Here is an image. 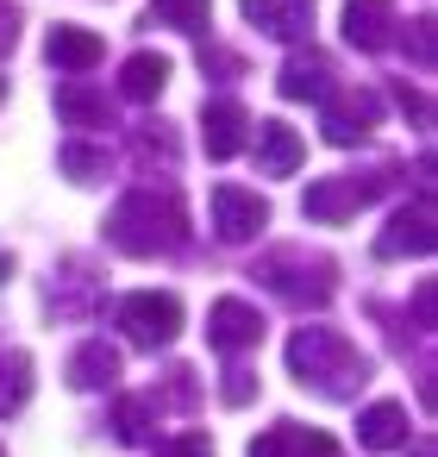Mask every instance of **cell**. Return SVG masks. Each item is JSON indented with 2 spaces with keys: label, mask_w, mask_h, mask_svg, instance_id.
Here are the masks:
<instances>
[{
  "label": "cell",
  "mask_w": 438,
  "mask_h": 457,
  "mask_svg": "<svg viewBox=\"0 0 438 457\" xmlns=\"http://www.w3.org/2000/svg\"><path fill=\"white\" fill-rule=\"evenodd\" d=\"M288 370H294V382L313 388L319 401H351V395L376 376L369 357H363L344 332H332V326H301V332L288 338Z\"/></svg>",
  "instance_id": "6da1fadb"
},
{
  "label": "cell",
  "mask_w": 438,
  "mask_h": 457,
  "mask_svg": "<svg viewBox=\"0 0 438 457\" xmlns=\"http://www.w3.org/2000/svg\"><path fill=\"white\" fill-rule=\"evenodd\" d=\"M182 238H188V207L169 188H132L107 213V245L126 257H157V251H176Z\"/></svg>",
  "instance_id": "7a4b0ae2"
},
{
  "label": "cell",
  "mask_w": 438,
  "mask_h": 457,
  "mask_svg": "<svg viewBox=\"0 0 438 457\" xmlns=\"http://www.w3.org/2000/svg\"><path fill=\"white\" fill-rule=\"evenodd\" d=\"M251 276H257L269 295H282L288 307H326V301H332V288H338L332 257H307V251H294V245H282V251L257 257V263H251Z\"/></svg>",
  "instance_id": "3957f363"
},
{
  "label": "cell",
  "mask_w": 438,
  "mask_h": 457,
  "mask_svg": "<svg viewBox=\"0 0 438 457\" xmlns=\"http://www.w3.org/2000/svg\"><path fill=\"white\" fill-rule=\"evenodd\" d=\"M388 188H394V163H382L376 176H326V182H313V188L301 195V213L319 220V226H344V220H357L369 201H382Z\"/></svg>",
  "instance_id": "277c9868"
},
{
  "label": "cell",
  "mask_w": 438,
  "mask_h": 457,
  "mask_svg": "<svg viewBox=\"0 0 438 457\" xmlns=\"http://www.w3.org/2000/svg\"><path fill=\"white\" fill-rule=\"evenodd\" d=\"M120 332L138 345V351H163L182 338V301L169 288H138L120 301Z\"/></svg>",
  "instance_id": "5b68a950"
},
{
  "label": "cell",
  "mask_w": 438,
  "mask_h": 457,
  "mask_svg": "<svg viewBox=\"0 0 438 457\" xmlns=\"http://www.w3.org/2000/svg\"><path fill=\"white\" fill-rule=\"evenodd\" d=\"M326 145H363L382 120V95L376 88H332L326 101Z\"/></svg>",
  "instance_id": "8992f818"
},
{
  "label": "cell",
  "mask_w": 438,
  "mask_h": 457,
  "mask_svg": "<svg viewBox=\"0 0 438 457\" xmlns=\"http://www.w3.org/2000/svg\"><path fill=\"white\" fill-rule=\"evenodd\" d=\"M269 226V207L251 195V188H213V232L226 238V245H251L257 232Z\"/></svg>",
  "instance_id": "52a82bcc"
},
{
  "label": "cell",
  "mask_w": 438,
  "mask_h": 457,
  "mask_svg": "<svg viewBox=\"0 0 438 457\" xmlns=\"http://www.w3.org/2000/svg\"><path fill=\"white\" fill-rule=\"evenodd\" d=\"M244 20L263 38L301 45V38H313V0H244Z\"/></svg>",
  "instance_id": "ba28073f"
},
{
  "label": "cell",
  "mask_w": 438,
  "mask_h": 457,
  "mask_svg": "<svg viewBox=\"0 0 438 457\" xmlns=\"http://www.w3.org/2000/svg\"><path fill=\"white\" fill-rule=\"evenodd\" d=\"M251 457H338V438L313 432V426H294V420H276L269 432L251 438Z\"/></svg>",
  "instance_id": "9c48e42d"
},
{
  "label": "cell",
  "mask_w": 438,
  "mask_h": 457,
  "mask_svg": "<svg viewBox=\"0 0 438 457\" xmlns=\"http://www.w3.org/2000/svg\"><path fill=\"white\" fill-rule=\"evenodd\" d=\"M276 95L282 101H326L332 95V57L326 51H294L288 63H282V76H276Z\"/></svg>",
  "instance_id": "30bf717a"
},
{
  "label": "cell",
  "mask_w": 438,
  "mask_h": 457,
  "mask_svg": "<svg viewBox=\"0 0 438 457\" xmlns=\"http://www.w3.org/2000/svg\"><path fill=\"white\" fill-rule=\"evenodd\" d=\"M201 145H207V157H238L244 145H251V113L238 107V101H207V113H201Z\"/></svg>",
  "instance_id": "8fae6325"
},
{
  "label": "cell",
  "mask_w": 438,
  "mask_h": 457,
  "mask_svg": "<svg viewBox=\"0 0 438 457\" xmlns=\"http://www.w3.org/2000/svg\"><path fill=\"white\" fill-rule=\"evenodd\" d=\"M432 245H438V232H432V201H413V207H401L394 220H388V232L376 238V251L382 257H432Z\"/></svg>",
  "instance_id": "7c38bea8"
},
{
  "label": "cell",
  "mask_w": 438,
  "mask_h": 457,
  "mask_svg": "<svg viewBox=\"0 0 438 457\" xmlns=\"http://www.w3.org/2000/svg\"><path fill=\"white\" fill-rule=\"evenodd\" d=\"M207 338H213L219 351H251V345L263 338V320H257L251 301L226 295V301H213V313H207Z\"/></svg>",
  "instance_id": "4fadbf2b"
},
{
  "label": "cell",
  "mask_w": 438,
  "mask_h": 457,
  "mask_svg": "<svg viewBox=\"0 0 438 457\" xmlns=\"http://www.w3.org/2000/svg\"><path fill=\"white\" fill-rule=\"evenodd\" d=\"M344 38L357 51H388L401 38V20H394L388 0H351V7H344Z\"/></svg>",
  "instance_id": "5bb4252c"
},
{
  "label": "cell",
  "mask_w": 438,
  "mask_h": 457,
  "mask_svg": "<svg viewBox=\"0 0 438 457\" xmlns=\"http://www.w3.org/2000/svg\"><path fill=\"white\" fill-rule=\"evenodd\" d=\"M95 301H101V276L88 263H63L51 276V320H82L95 313Z\"/></svg>",
  "instance_id": "9a60e30c"
},
{
  "label": "cell",
  "mask_w": 438,
  "mask_h": 457,
  "mask_svg": "<svg viewBox=\"0 0 438 457\" xmlns=\"http://www.w3.org/2000/svg\"><path fill=\"white\" fill-rule=\"evenodd\" d=\"M45 51H51V63H57L63 76H88V70H101V57H107V45H101L95 32H82V26H51Z\"/></svg>",
  "instance_id": "2e32d148"
},
{
  "label": "cell",
  "mask_w": 438,
  "mask_h": 457,
  "mask_svg": "<svg viewBox=\"0 0 438 457\" xmlns=\"http://www.w3.org/2000/svg\"><path fill=\"white\" fill-rule=\"evenodd\" d=\"M301 157H307V145H301L294 126H282V120H263V126H257V170H269V176H294Z\"/></svg>",
  "instance_id": "e0dca14e"
},
{
  "label": "cell",
  "mask_w": 438,
  "mask_h": 457,
  "mask_svg": "<svg viewBox=\"0 0 438 457\" xmlns=\"http://www.w3.org/2000/svg\"><path fill=\"white\" fill-rule=\"evenodd\" d=\"M113 382H120V351H113L107 338L76 345V357H70V388H113Z\"/></svg>",
  "instance_id": "ac0fdd59"
},
{
  "label": "cell",
  "mask_w": 438,
  "mask_h": 457,
  "mask_svg": "<svg viewBox=\"0 0 438 457\" xmlns=\"http://www.w3.org/2000/svg\"><path fill=\"white\" fill-rule=\"evenodd\" d=\"M357 438H363L369 451L407 445V407H401V401H369V407L357 413Z\"/></svg>",
  "instance_id": "d6986e66"
},
{
  "label": "cell",
  "mask_w": 438,
  "mask_h": 457,
  "mask_svg": "<svg viewBox=\"0 0 438 457\" xmlns=\"http://www.w3.org/2000/svg\"><path fill=\"white\" fill-rule=\"evenodd\" d=\"M163 82H169V63H163L157 51H138V57H126V70H120V95H126V101H157Z\"/></svg>",
  "instance_id": "ffe728a7"
},
{
  "label": "cell",
  "mask_w": 438,
  "mask_h": 457,
  "mask_svg": "<svg viewBox=\"0 0 438 457\" xmlns=\"http://www.w3.org/2000/svg\"><path fill=\"white\" fill-rule=\"evenodd\" d=\"M151 26H169V32H188V38H207V20H213V0H151Z\"/></svg>",
  "instance_id": "44dd1931"
},
{
  "label": "cell",
  "mask_w": 438,
  "mask_h": 457,
  "mask_svg": "<svg viewBox=\"0 0 438 457\" xmlns=\"http://www.w3.org/2000/svg\"><path fill=\"white\" fill-rule=\"evenodd\" d=\"M57 113H63L70 126H107V120H113V113H107V95H101V88H88L82 76L57 88Z\"/></svg>",
  "instance_id": "7402d4cb"
},
{
  "label": "cell",
  "mask_w": 438,
  "mask_h": 457,
  "mask_svg": "<svg viewBox=\"0 0 438 457\" xmlns=\"http://www.w3.org/2000/svg\"><path fill=\"white\" fill-rule=\"evenodd\" d=\"M32 401V357L26 351H0V420L20 413Z\"/></svg>",
  "instance_id": "603a6c76"
},
{
  "label": "cell",
  "mask_w": 438,
  "mask_h": 457,
  "mask_svg": "<svg viewBox=\"0 0 438 457\" xmlns=\"http://www.w3.org/2000/svg\"><path fill=\"white\" fill-rule=\"evenodd\" d=\"M151 413H157V395H126V401L113 407V432H120L126 445H145V438H151Z\"/></svg>",
  "instance_id": "cb8c5ba5"
},
{
  "label": "cell",
  "mask_w": 438,
  "mask_h": 457,
  "mask_svg": "<svg viewBox=\"0 0 438 457\" xmlns=\"http://www.w3.org/2000/svg\"><path fill=\"white\" fill-rule=\"evenodd\" d=\"M57 163H63V176H70V182H82V188H88V182H101V176L113 170V157H107L101 145H63V157H57Z\"/></svg>",
  "instance_id": "d4e9b609"
},
{
  "label": "cell",
  "mask_w": 438,
  "mask_h": 457,
  "mask_svg": "<svg viewBox=\"0 0 438 457\" xmlns=\"http://www.w3.org/2000/svg\"><path fill=\"white\" fill-rule=\"evenodd\" d=\"M407 51H413L419 70H432V57H438V32H432V20H413V26H407Z\"/></svg>",
  "instance_id": "484cf974"
},
{
  "label": "cell",
  "mask_w": 438,
  "mask_h": 457,
  "mask_svg": "<svg viewBox=\"0 0 438 457\" xmlns=\"http://www.w3.org/2000/svg\"><path fill=\"white\" fill-rule=\"evenodd\" d=\"M201 76H213V82H238V76H244V63H238L232 51H213V57L201 51Z\"/></svg>",
  "instance_id": "4316f807"
},
{
  "label": "cell",
  "mask_w": 438,
  "mask_h": 457,
  "mask_svg": "<svg viewBox=\"0 0 438 457\" xmlns=\"http://www.w3.org/2000/svg\"><path fill=\"white\" fill-rule=\"evenodd\" d=\"M251 395H257V370H244V363H232V370H226V401H232V407H244Z\"/></svg>",
  "instance_id": "83f0119b"
},
{
  "label": "cell",
  "mask_w": 438,
  "mask_h": 457,
  "mask_svg": "<svg viewBox=\"0 0 438 457\" xmlns=\"http://www.w3.org/2000/svg\"><path fill=\"white\" fill-rule=\"evenodd\" d=\"M163 457H213V438L207 432H182L176 445H163Z\"/></svg>",
  "instance_id": "f1b7e54d"
},
{
  "label": "cell",
  "mask_w": 438,
  "mask_h": 457,
  "mask_svg": "<svg viewBox=\"0 0 438 457\" xmlns=\"http://www.w3.org/2000/svg\"><path fill=\"white\" fill-rule=\"evenodd\" d=\"M394 101H401V107L413 113V126H426V120H432V107H426V95H413L407 82H394Z\"/></svg>",
  "instance_id": "f546056e"
},
{
  "label": "cell",
  "mask_w": 438,
  "mask_h": 457,
  "mask_svg": "<svg viewBox=\"0 0 438 457\" xmlns=\"http://www.w3.org/2000/svg\"><path fill=\"white\" fill-rule=\"evenodd\" d=\"M13 45H20V13H13V7H0V57H7Z\"/></svg>",
  "instance_id": "4dcf8cb0"
},
{
  "label": "cell",
  "mask_w": 438,
  "mask_h": 457,
  "mask_svg": "<svg viewBox=\"0 0 438 457\" xmlns=\"http://www.w3.org/2000/svg\"><path fill=\"white\" fill-rule=\"evenodd\" d=\"M7 276H13V257H0V282H7Z\"/></svg>",
  "instance_id": "1f68e13d"
},
{
  "label": "cell",
  "mask_w": 438,
  "mask_h": 457,
  "mask_svg": "<svg viewBox=\"0 0 438 457\" xmlns=\"http://www.w3.org/2000/svg\"><path fill=\"white\" fill-rule=\"evenodd\" d=\"M0 101H7V82H0Z\"/></svg>",
  "instance_id": "d6a6232c"
}]
</instances>
